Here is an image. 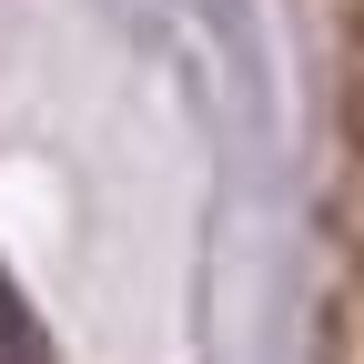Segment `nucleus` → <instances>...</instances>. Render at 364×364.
Masks as SVG:
<instances>
[{
  "instance_id": "1",
  "label": "nucleus",
  "mask_w": 364,
  "mask_h": 364,
  "mask_svg": "<svg viewBox=\"0 0 364 364\" xmlns=\"http://www.w3.org/2000/svg\"><path fill=\"white\" fill-rule=\"evenodd\" d=\"M0 364H61L51 354V334H41V314H31V294L0 273Z\"/></svg>"
}]
</instances>
